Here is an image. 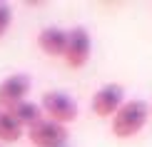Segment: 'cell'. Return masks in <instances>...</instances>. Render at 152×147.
<instances>
[{"label": "cell", "mask_w": 152, "mask_h": 147, "mask_svg": "<svg viewBox=\"0 0 152 147\" xmlns=\"http://www.w3.org/2000/svg\"><path fill=\"white\" fill-rule=\"evenodd\" d=\"M37 45L45 55L53 57H62L67 48V33L62 28H42L40 35H37Z\"/></svg>", "instance_id": "52a82bcc"}, {"label": "cell", "mask_w": 152, "mask_h": 147, "mask_svg": "<svg viewBox=\"0 0 152 147\" xmlns=\"http://www.w3.org/2000/svg\"><path fill=\"white\" fill-rule=\"evenodd\" d=\"M150 105L145 100H127L117 110V115L110 120V130L117 140H130L140 135L150 120Z\"/></svg>", "instance_id": "6da1fadb"}, {"label": "cell", "mask_w": 152, "mask_h": 147, "mask_svg": "<svg viewBox=\"0 0 152 147\" xmlns=\"http://www.w3.org/2000/svg\"><path fill=\"white\" fill-rule=\"evenodd\" d=\"M30 75L25 72H15L8 75L0 82V110H12L15 105H20L25 100V95L30 92Z\"/></svg>", "instance_id": "8992f818"}, {"label": "cell", "mask_w": 152, "mask_h": 147, "mask_svg": "<svg viewBox=\"0 0 152 147\" xmlns=\"http://www.w3.org/2000/svg\"><path fill=\"white\" fill-rule=\"evenodd\" d=\"M10 20H12V8H10L8 3H0V37L8 33Z\"/></svg>", "instance_id": "30bf717a"}, {"label": "cell", "mask_w": 152, "mask_h": 147, "mask_svg": "<svg viewBox=\"0 0 152 147\" xmlns=\"http://www.w3.org/2000/svg\"><path fill=\"white\" fill-rule=\"evenodd\" d=\"M122 105H125V90L117 82H107L92 95V112L102 120H112Z\"/></svg>", "instance_id": "277c9868"}, {"label": "cell", "mask_w": 152, "mask_h": 147, "mask_svg": "<svg viewBox=\"0 0 152 147\" xmlns=\"http://www.w3.org/2000/svg\"><path fill=\"white\" fill-rule=\"evenodd\" d=\"M150 112H152V107H150Z\"/></svg>", "instance_id": "8fae6325"}, {"label": "cell", "mask_w": 152, "mask_h": 147, "mask_svg": "<svg viewBox=\"0 0 152 147\" xmlns=\"http://www.w3.org/2000/svg\"><path fill=\"white\" fill-rule=\"evenodd\" d=\"M40 107L42 112H48V117L53 122H60V125H70L77 120L80 115V107L67 92H60V90H50L40 97Z\"/></svg>", "instance_id": "7a4b0ae2"}, {"label": "cell", "mask_w": 152, "mask_h": 147, "mask_svg": "<svg viewBox=\"0 0 152 147\" xmlns=\"http://www.w3.org/2000/svg\"><path fill=\"white\" fill-rule=\"evenodd\" d=\"M67 137H70L67 127L60 122H53V120H42L28 130V140L35 147H65Z\"/></svg>", "instance_id": "5b68a950"}, {"label": "cell", "mask_w": 152, "mask_h": 147, "mask_svg": "<svg viewBox=\"0 0 152 147\" xmlns=\"http://www.w3.org/2000/svg\"><path fill=\"white\" fill-rule=\"evenodd\" d=\"M23 137V125L10 110H0V142H18Z\"/></svg>", "instance_id": "9c48e42d"}, {"label": "cell", "mask_w": 152, "mask_h": 147, "mask_svg": "<svg viewBox=\"0 0 152 147\" xmlns=\"http://www.w3.org/2000/svg\"><path fill=\"white\" fill-rule=\"evenodd\" d=\"M10 112H12V117H15L23 127H28V130L35 127L37 122H42V107L35 105V102H28V100H23L20 105H15Z\"/></svg>", "instance_id": "ba28073f"}, {"label": "cell", "mask_w": 152, "mask_h": 147, "mask_svg": "<svg viewBox=\"0 0 152 147\" xmlns=\"http://www.w3.org/2000/svg\"><path fill=\"white\" fill-rule=\"evenodd\" d=\"M90 53H92V40H90L87 28L75 25L72 30H67V48H65V55H62L65 62H67V67L80 70L90 60Z\"/></svg>", "instance_id": "3957f363"}]
</instances>
